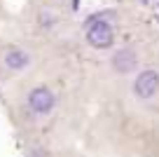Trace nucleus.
<instances>
[{
  "label": "nucleus",
  "instance_id": "obj_5",
  "mask_svg": "<svg viewBox=\"0 0 159 157\" xmlns=\"http://www.w3.org/2000/svg\"><path fill=\"white\" fill-rule=\"evenodd\" d=\"M5 64H7V68H12V70H21V68H26V66L30 64V56L24 49H10L5 54Z\"/></svg>",
  "mask_w": 159,
  "mask_h": 157
},
{
  "label": "nucleus",
  "instance_id": "obj_2",
  "mask_svg": "<svg viewBox=\"0 0 159 157\" xmlns=\"http://www.w3.org/2000/svg\"><path fill=\"white\" fill-rule=\"evenodd\" d=\"M28 108L38 115H47L52 108H54V94L47 87H35L33 92L28 94Z\"/></svg>",
  "mask_w": 159,
  "mask_h": 157
},
{
  "label": "nucleus",
  "instance_id": "obj_3",
  "mask_svg": "<svg viewBox=\"0 0 159 157\" xmlns=\"http://www.w3.org/2000/svg\"><path fill=\"white\" fill-rule=\"evenodd\" d=\"M159 89V73L157 70H143V73L136 78V84H134V92L138 94L140 98H150L154 96Z\"/></svg>",
  "mask_w": 159,
  "mask_h": 157
},
{
  "label": "nucleus",
  "instance_id": "obj_7",
  "mask_svg": "<svg viewBox=\"0 0 159 157\" xmlns=\"http://www.w3.org/2000/svg\"><path fill=\"white\" fill-rule=\"evenodd\" d=\"M143 2H148V0H143Z\"/></svg>",
  "mask_w": 159,
  "mask_h": 157
},
{
  "label": "nucleus",
  "instance_id": "obj_1",
  "mask_svg": "<svg viewBox=\"0 0 159 157\" xmlns=\"http://www.w3.org/2000/svg\"><path fill=\"white\" fill-rule=\"evenodd\" d=\"M87 40H89V45H94V47L105 49V47H110V45H112L115 31H112V26H110L108 21L94 17V21H89V24H87Z\"/></svg>",
  "mask_w": 159,
  "mask_h": 157
},
{
  "label": "nucleus",
  "instance_id": "obj_6",
  "mask_svg": "<svg viewBox=\"0 0 159 157\" xmlns=\"http://www.w3.org/2000/svg\"><path fill=\"white\" fill-rule=\"evenodd\" d=\"M54 21H56V17L47 14V12H42V14H40V24H42V26H52Z\"/></svg>",
  "mask_w": 159,
  "mask_h": 157
},
{
  "label": "nucleus",
  "instance_id": "obj_4",
  "mask_svg": "<svg viewBox=\"0 0 159 157\" xmlns=\"http://www.w3.org/2000/svg\"><path fill=\"white\" fill-rule=\"evenodd\" d=\"M136 64H138V56L131 49H119L117 54L112 56V68L117 73H131L136 68Z\"/></svg>",
  "mask_w": 159,
  "mask_h": 157
}]
</instances>
